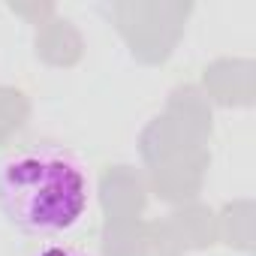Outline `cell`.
Here are the masks:
<instances>
[{
  "label": "cell",
  "mask_w": 256,
  "mask_h": 256,
  "mask_svg": "<svg viewBox=\"0 0 256 256\" xmlns=\"http://www.w3.org/2000/svg\"><path fill=\"white\" fill-rule=\"evenodd\" d=\"M90 208L88 166L66 148L34 145L0 160V211L40 238L72 232Z\"/></svg>",
  "instance_id": "1"
},
{
  "label": "cell",
  "mask_w": 256,
  "mask_h": 256,
  "mask_svg": "<svg viewBox=\"0 0 256 256\" xmlns=\"http://www.w3.org/2000/svg\"><path fill=\"white\" fill-rule=\"evenodd\" d=\"M30 256H88V253L84 250H76V247H64V244H48V247H40Z\"/></svg>",
  "instance_id": "2"
}]
</instances>
